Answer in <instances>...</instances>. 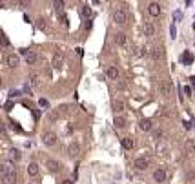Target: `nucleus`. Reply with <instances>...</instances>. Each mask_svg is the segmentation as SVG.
Returning a JSON list of instances; mask_svg holds the SVG:
<instances>
[{
    "label": "nucleus",
    "mask_w": 195,
    "mask_h": 184,
    "mask_svg": "<svg viewBox=\"0 0 195 184\" xmlns=\"http://www.w3.org/2000/svg\"><path fill=\"white\" fill-rule=\"evenodd\" d=\"M20 157H22V153H20V149H17V148H11V149H9V153H8V159H9L11 162L20 160Z\"/></svg>",
    "instance_id": "obj_8"
},
{
    "label": "nucleus",
    "mask_w": 195,
    "mask_h": 184,
    "mask_svg": "<svg viewBox=\"0 0 195 184\" xmlns=\"http://www.w3.org/2000/svg\"><path fill=\"white\" fill-rule=\"evenodd\" d=\"M62 55H60V53H57L55 57H53V67H55V69H60V67H62Z\"/></svg>",
    "instance_id": "obj_15"
},
{
    "label": "nucleus",
    "mask_w": 195,
    "mask_h": 184,
    "mask_svg": "<svg viewBox=\"0 0 195 184\" xmlns=\"http://www.w3.org/2000/svg\"><path fill=\"white\" fill-rule=\"evenodd\" d=\"M80 15H82L84 18H90V17H91V9L88 8V6H82V9H80Z\"/></svg>",
    "instance_id": "obj_23"
},
{
    "label": "nucleus",
    "mask_w": 195,
    "mask_h": 184,
    "mask_svg": "<svg viewBox=\"0 0 195 184\" xmlns=\"http://www.w3.org/2000/svg\"><path fill=\"white\" fill-rule=\"evenodd\" d=\"M128 11L124 9V8H117L115 11H113V22L115 24H120V26H124L126 22H128Z\"/></svg>",
    "instance_id": "obj_1"
},
{
    "label": "nucleus",
    "mask_w": 195,
    "mask_h": 184,
    "mask_svg": "<svg viewBox=\"0 0 195 184\" xmlns=\"http://www.w3.org/2000/svg\"><path fill=\"white\" fill-rule=\"evenodd\" d=\"M144 33H146V37H153V33H155V28H153L151 22H148V24L144 26Z\"/></svg>",
    "instance_id": "obj_20"
},
{
    "label": "nucleus",
    "mask_w": 195,
    "mask_h": 184,
    "mask_svg": "<svg viewBox=\"0 0 195 184\" xmlns=\"http://www.w3.org/2000/svg\"><path fill=\"white\" fill-rule=\"evenodd\" d=\"M115 126L117 128H124L126 126V119L124 117H115Z\"/></svg>",
    "instance_id": "obj_24"
},
{
    "label": "nucleus",
    "mask_w": 195,
    "mask_h": 184,
    "mask_svg": "<svg viewBox=\"0 0 195 184\" xmlns=\"http://www.w3.org/2000/svg\"><path fill=\"white\" fill-rule=\"evenodd\" d=\"M139 128L142 129V131H151V128H153V122L150 119H142L139 122Z\"/></svg>",
    "instance_id": "obj_9"
},
{
    "label": "nucleus",
    "mask_w": 195,
    "mask_h": 184,
    "mask_svg": "<svg viewBox=\"0 0 195 184\" xmlns=\"http://www.w3.org/2000/svg\"><path fill=\"white\" fill-rule=\"evenodd\" d=\"M153 181L155 182H164L166 181V169H162V168L155 169V172H153Z\"/></svg>",
    "instance_id": "obj_5"
},
{
    "label": "nucleus",
    "mask_w": 195,
    "mask_h": 184,
    "mask_svg": "<svg viewBox=\"0 0 195 184\" xmlns=\"http://www.w3.org/2000/svg\"><path fill=\"white\" fill-rule=\"evenodd\" d=\"M113 40H115V44H119V46H124V44H126V35H124V33H117Z\"/></svg>",
    "instance_id": "obj_19"
},
{
    "label": "nucleus",
    "mask_w": 195,
    "mask_h": 184,
    "mask_svg": "<svg viewBox=\"0 0 195 184\" xmlns=\"http://www.w3.org/2000/svg\"><path fill=\"white\" fill-rule=\"evenodd\" d=\"M28 184H35V182H28Z\"/></svg>",
    "instance_id": "obj_35"
},
{
    "label": "nucleus",
    "mask_w": 195,
    "mask_h": 184,
    "mask_svg": "<svg viewBox=\"0 0 195 184\" xmlns=\"http://www.w3.org/2000/svg\"><path fill=\"white\" fill-rule=\"evenodd\" d=\"M162 49H160V47H155V49H153V53H151V57H153V60H160L162 58Z\"/></svg>",
    "instance_id": "obj_21"
},
{
    "label": "nucleus",
    "mask_w": 195,
    "mask_h": 184,
    "mask_svg": "<svg viewBox=\"0 0 195 184\" xmlns=\"http://www.w3.org/2000/svg\"><path fill=\"white\" fill-rule=\"evenodd\" d=\"M133 146H135V140H133L131 137H124L122 139V148L124 149H131Z\"/></svg>",
    "instance_id": "obj_16"
},
{
    "label": "nucleus",
    "mask_w": 195,
    "mask_h": 184,
    "mask_svg": "<svg viewBox=\"0 0 195 184\" xmlns=\"http://www.w3.org/2000/svg\"><path fill=\"white\" fill-rule=\"evenodd\" d=\"M184 149H186V153H195V140L193 139H188L184 142Z\"/></svg>",
    "instance_id": "obj_12"
},
{
    "label": "nucleus",
    "mask_w": 195,
    "mask_h": 184,
    "mask_svg": "<svg viewBox=\"0 0 195 184\" xmlns=\"http://www.w3.org/2000/svg\"><path fill=\"white\" fill-rule=\"evenodd\" d=\"M0 168H2V175H6V173H15V168L11 166V162H4Z\"/></svg>",
    "instance_id": "obj_17"
},
{
    "label": "nucleus",
    "mask_w": 195,
    "mask_h": 184,
    "mask_svg": "<svg viewBox=\"0 0 195 184\" xmlns=\"http://www.w3.org/2000/svg\"><path fill=\"white\" fill-rule=\"evenodd\" d=\"M62 184H73V181H69V179H66V181H64Z\"/></svg>",
    "instance_id": "obj_34"
},
{
    "label": "nucleus",
    "mask_w": 195,
    "mask_h": 184,
    "mask_svg": "<svg viewBox=\"0 0 195 184\" xmlns=\"http://www.w3.org/2000/svg\"><path fill=\"white\" fill-rule=\"evenodd\" d=\"M46 166H48V168H49V172H53V173L60 169V164H58L57 160H51V159H49V160H46Z\"/></svg>",
    "instance_id": "obj_14"
},
{
    "label": "nucleus",
    "mask_w": 195,
    "mask_h": 184,
    "mask_svg": "<svg viewBox=\"0 0 195 184\" xmlns=\"http://www.w3.org/2000/svg\"><path fill=\"white\" fill-rule=\"evenodd\" d=\"M180 60H183V62H184V64H192V60H193V57H192V55H190V53H188V51H186V53H184V55H183V58H180Z\"/></svg>",
    "instance_id": "obj_25"
},
{
    "label": "nucleus",
    "mask_w": 195,
    "mask_h": 184,
    "mask_svg": "<svg viewBox=\"0 0 195 184\" xmlns=\"http://www.w3.org/2000/svg\"><path fill=\"white\" fill-rule=\"evenodd\" d=\"M2 46L4 47H9V40H8V37H6V35H2Z\"/></svg>",
    "instance_id": "obj_30"
},
{
    "label": "nucleus",
    "mask_w": 195,
    "mask_h": 184,
    "mask_svg": "<svg viewBox=\"0 0 195 184\" xmlns=\"http://www.w3.org/2000/svg\"><path fill=\"white\" fill-rule=\"evenodd\" d=\"M159 91H160V95H164V97H170L171 91H173L171 80H162V82L159 84Z\"/></svg>",
    "instance_id": "obj_2"
},
{
    "label": "nucleus",
    "mask_w": 195,
    "mask_h": 184,
    "mask_svg": "<svg viewBox=\"0 0 195 184\" xmlns=\"http://www.w3.org/2000/svg\"><path fill=\"white\" fill-rule=\"evenodd\" d=\"M170 35H171V38H175V37H177V28H175V24H171V26H170Z\"/></svg>",
    "instance_id": "obj_27"
},
{
    "label": "nucleus",
    "mask_w": 195,
    "mask_h": 184,
    "mask_svg": "<svg viewBox=\"0 0 195 184\" xmlns=\"http://www.w3.org/2000/svg\"><path fill=\"white\" fill-rule=\"evenodd\" d=\"M180 17H183V15H180V11H177L175 15H173V18H175V20H180Z\"/></svg>",
    "instance_id": "obj_32"
},
{
    "label": "nucleus",
    "mask_w": 195,
    "mask_h": 184,
    "mask_svg": "<svg viewBox=\"0 0 195 184\" xmlns=\"http://www.w3.org/2000/svg\"><path fill=\"white\" fill-rule=\"evenodd\" d=\"M68 153H69V157H78L80 155V144L78 142H71L69 148H68Z\"/></svg>",
    "instance_id": "obj_6"
},
{
    "label": "nucleus",
    "mask_w": 195,
    "mask_h": 184,
    "mask_svg": "<svg viewBox=\"0 0 195 184\" xmlns=\"http://www.w3.org/2000/svg\"><path fill=\"white\" fill-rule=\"evenodd\" d=\"M184 93H186V95H192V90H190V86H186V87H184Z\"/></svg>",
    "instance_id": "obj_33"
},
{
    "label": "nucleus",
    "mask_w": 195,
    "mask_h": 184,
    "mask_svg": "<svg viewBox=\"0 0 195 184\" xmlns=\"http://www.w3.org/2000/svg\"><path fill=\"white\" fill-rule=\"evenodd\" d=\"M133 166H135V168L139 169V172H142V169H146V168H148V160L144 159V157H139V159L135 160V164H133Z\"/></svg>",
    "instance_id": "obj_10"
},
{
    "label": "nucleus",
    "mask_w": 195,
    "mask_h": 184,
    "mask_svg": "<svg viewBox=\"0 0 195 184\" xmlns=\"http://www.w3.org/2000/svg\"><path fill=\"white\" fill-rule=\"evenodd\" d=\"M159 137H162V131H160V129H157V131H153V139H159Z\"/></svg>",
    "instance_id": "obj_31"
},
{
    "label": "nucleus",
    "mask_w": 195,
    "mask_h": 184,
    "mask_svg": "<svg viewBox=\"0 0 195 184\" xmlns=\"http://www.w3.org/2000/svg\"><path fill=\"white\" fill-rule=\"evenodd\" d=\"M148 13H150L151 17H159L160 15V6L157 2H151L150 6H148Z\"/></svg>",
    "instance_id": "obj_7"
},
{
    "label": "nucleus",
    "mask_w": 195,
    "mask_h": 184,
    "mask_svg": "<svg viewBox=\"0 0 195 184\" xmlns=\"http://www.w3.org/2000/svg\"><path fill=\"white\" fill-rule=\"evenodd\" d=\"M113 111H115V113L124 111V102L120 100V99H115V100H113Z\"/></svg>",
    "instance_id": "obj_13"
},
{
    "label": "nucleus",
    "mask_w": 195,
    "mask_h": 184,
    "mask_svg": "<svg viewBox=\"0 0 195 184\" xmlns=\"http://www.w3.org/2000/svg\"><path fill=\"white\" fill-rule=\"evenodd\" d=\"M20 95V90H11L9 91V99H15V97H18Z\"/></svg>",
    "instance_id": "obj_28"
},
{
    "label": "nucleus",
    "mask_w": 195,
    "mask_h": 184,
    "mask_svg": "<svg viewBox=\"0 0 195 184\" xmlns=\"http://www.w3.org/2000/svg\"><path fill=\"white\" fill-rule=\"evenodd\" d=\"M38 104H40V108H49V102L46 100V99H40V100H38Z\"/></svg>",
    "instance_id": "obj_29"
},
{
    "label": "nucleus",
    "mask_w": 195,
    "mask_h": 184,
    "mask_svg": "<svg viewBox=\"0 0 195 184\" xmlns=\"http://www.w3.org/2000/svg\"><path fill=\"white\" fill-rule=\"evenodd\" d=\"M42 142L46 146H55L57 144V133L55 131H46L42 135Z\"/></svg>",
    "instance_id": "obj_3"
},
{
    "label": "nucleus",
    "mask_w": 195,
    "mask_h": 184,
    "mask_svg": "<svg viewBox=\"0 0 195 184\" xmlns=\"http://www.w3.org/2000/svg\"><path fill=\"white\" fill-rule=\"evenodd\" d=\"M31 86H40V77L38 75H31Z\"/></svg>",
    "instance_id": "obj_26"
},
{
    "label": "nucleus",
    "mask_w": 195,
    "mask_h": 184,
    "mask_svg": "<svg viewBox=\"0 0 195 184\" xmlns=\"http://www.w3.org/2000/svg\"><path fill=\"white\" fill-rule=\"evenodd\" d=\"M28 173L33 177V175H37L38 173V164H35V162H31V164L28 166Z\"/></svg>",
    "instance_id": "obj_22"
},
{
    "label": "nucleus",
    "mask_w": 195,
    "mask_h": 184,
    "mask_svg": "<svg viewBox=\"0 0 195 184\" xmlns=\"http://www.w3.org/2000/svg\"><path fill=\"white\" fill-rule=\"evenodd\" d=\"M37 60H38V55L35 51H29L28 55H26V62H28L29 66H33V64H37Z\"/></svg>",
    "instance_id": "obj_11"
},
{
    "label": "nucleus",
    "mask_w": 195,
    "mask_h": 184,
    "mask_svg": "<svg viewBox=\"0 0 195 184\" xmlns=\"http://www.w3.org/2000/svg\"><path fill=\"white\" fill-rule=\"evenodd\" d=\"M106 75L110 78H117L119 77V69H117L115 66H110V67H108V71H106Z\"/></svg>",
    "instance_id": "obj_18"
},
{
    "label": "nucleus",
    "mask_w": 195,
    "mask_h": 184,
    "mask_svg": "<svg viewBox=\"0 0 195 184\" xmlns=\"http://www.w3.org/2000/svg\"><path fill=\"white\" fill-rule=\"evenodd\" d=\"M6 62H8V67H17L20 64V57L15 55V53H11V55L6 57Z\"/></svg>",
    "instance_id": "obj_4"
}]
</instances>
